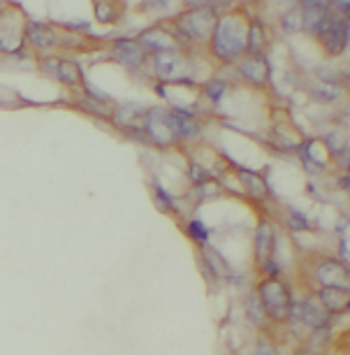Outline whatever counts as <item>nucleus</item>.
<instances>
[{"mask_svg":"<svg viewBox=\"0 0 350 355\" xmlns=\"http://www.w3.org/2000/svg\"><path fill=\"white\" fill-rule=\"evenodd\" d=\"M248 28H251V21L239 12L223 15L209 40L211 53L225 63H237L244 53H248Z\"/></svg>","mask_w":350,"mask_h":355,"instance_id":"f257e3e1","label":"nucleus"},{"mask_svg":"<svg viewBox=\"0 0 350 355\" xmlns=\"http://www.w3.org/2000/svg\"><path fill=\"white\" fill-rule=\"evenodd\" d=\"M153 75L165 84H191L193 82V61L184 51H158L151 56Z\"/></svg>","mask_w":350,"mask_h":355,"instance_id":"f03ea898","label":"nucleus"},{"mask_svg":"<svg viewBox=\"0 0 350 355\" xmlns=\"http://www.w3.org/2000/svg\"><path fill=\"white\" fill-rule=\"evenodd\" d=\"M218 24L216 8H188L184 15L177 17V28L181 37L191 42H209Z\"/></svg>","mask_w":350,"mask_h":355,"instance_id":"7ed1b4c3","label":"nucleus"},{"mask_svg":"<svg viewBox=\"0 0 350 355\" xmlns=\"http://www.w3.org/2000/svg\"><path fill=\"white\" fill-rule=\"evenodd\" d=\"M262 306H265L267 316L272 320H279V323H286L288 318L292 316V300L288 288L281 284L276 277H269L260 284L258 288Z\"/></svg>","mask_w":350,"mask_h":355,"instance_id":"20e7f679","label":"nucleus"},{"mask_svg":"<svg viewBox=\"0 0 350 355\" xmlns=\"http://www.w3.org/2000/svg\"><path fill=\"white\" fill-rule=\"evenodd\" d=\"M318 42L325 49L327 56H341L348 49V26H346V15L336 10H329L325 21L318 28Z\"/></svg>","mask_w":350,"mask_h":355,"instance_id":"39448f33","label":"nucleus"},{"mask_svg":"<svg viewBox=\"0 0 350 355\" xmlns=\"http://www.w3.org/2000/svg\"><path fill=\"white\" fill-rule=\"evenodd\" d=\"M239 75L253 86H267L272 79V68L265 56V51H248L237 61Z\"/></svg>","mask_w":350,"mask_h":355,"instance_id":"423d86ee","label":"nucleus"},{"mask_svg":"<svg viewBox=\"0 0 350 355\" xmlns=\"http://www.w3.org/2000/svg\"><path fill=\"white\" fill-rule=\"evenodd\" d=\"M146 51L149 49L139 40H116L112 46V58L125 65L128 70H137L146 61Z\"/></svg>","mask_w":350,"mask_h":355,"instance_id":"0eeeda50","label":"nucleus"},{"mask_svg":"<svg viewBox=\"0 0 350 355\" xmlns=\"http://www.w3.org/2000/svg\"><path fill=\"white\" fill-rule=\"evenodd\" d=\"M139 42H142L146 49L158 53V51H177L184 49V40H177L172 33H167L160 26H153V28H146L142 35H139Z\"/></svg>","mask_w":350,"mask_h":355,"instance_id":"6e6552de","label":"nucleus"},{"mask_svg":"<svg viewBox=\"0 0 350 355\" xmlns=\"http://www.w3.org/2000/svg\"><path fill=\"white\" fill-rule=\"evenodd\" d=\"M292 316L304 320L308 327H325L329 323V318H332V313H329L327 306L320 302V297H311V300H306L304 304L295 306Z\"/></svg>","mask_w":350,"mask_h":355,"instance_id":"1a4fd4ad","label":"nucleus"},{"mask_svg":"<svg viewBox=\"0 0 350 355\" xmlns=\"http://www.w3.org/2000/svg\"><path fill=\"white\" fill-rule=\"evenodd\" d=\"M44 68H49V72L65 86H82L84 75L79 70V65L75 61H65V58H46L42 63Z\"/></svg>","mask_w":350,"mask_h":355,"instance_id":"9d476101","label":"nucleus"},{"mask_svg":"<svg viewBox=\"0 0 350 355\" xmlns=\"http://www.w3.org/2000/svg\"><path fill=\"white\" fill-rule=\"evenodd\" d=\"M318 279L325 286H336V288H348L350 291V270L346 265H341L339 260H325L318 267Z\"/></svg>","mask_w":350,"mask_h":355,"instance_id":"9b49d317","label":"nucleus"},{"mask_svg":"<svg viewBox=\"0 0 350 355\" xmlns=\"http://www.w3.org/2000/svg\"><path fill=\"white\" fill-rule=\"evenodd\" d=\"M149 114L151 110H144V107H139V105H128V107H121L116 112V121L121 128H125V130H146Z\"/></svg>","mask_w":350,"mask_h":355,"instance_id":"f8f14e48","label":"nucleus"},{"mask_svg":"<svg viewBox=\"0 0 350 355\" xmlns=\"http://www.w3.org/2000/svg\"><path fill=\"white\" fill-rule=\"evenodd\" d=\"M167 123L177 139H191L200 135V123L188 112H167Z\"/></svg>","mask_w":350,"mask_h":355,"instance_id":"ddd939ff","label":"nucleus"},{"mask_svg":"<svg viewBox=\"0 0 350 355\" xmlns=\"http://www.w3.org/2000/svg\"><path fill=\"white\" fill-rule=\"evenodd\" d=\"M318 297L329 309V313H350V291L348 288L325 286Z\"/></svg>","mask_w":350,"mask_h":355,"instance_id":"4468645a","label":"nucleus"},{"mask_svg":"<svg viewBox=\"0 0 350 355\" xmlns=\"http://www.w3.org/2000/svg\"><path fill=\"white\" fill-rule=\"evenodd\" d=\"M274 253V227L262 220L258 225V232H255V258H258L260 265H267L272 260Z\"/></svg>","mask_w":350,"mask_h":355,"instance_id":"2eb2a0df","label":"nucleus"},{"mask_svg":"<svg viewBox=\"0 0 350 355\" xmlns=\"http://www.w3.org/2000/svg\"><path fill=\"white\" fill-rule=\"evenodd\" d=\"M26 37H28V42L35 46V49H53V46L58 44V35L53 33V28L44 24H28V28H26Z\"/></svg>","mask_w":350,"mask_h":355,"instance_id":"dca6fc26","label":"nucleus"},{"mask_svg":"<svg viewBox=\"0 0 350 355\" xmlns=\"http://www.w3.org/2000/svg\"><path fill=\"white\" fill-rule=\"evenodd\" d=\"M269 44L267 31L262 21L251 19V28H248V51H265V46Z\"/></svg>","mask_w":350,"mask_h":355,"instance_id":"f3484780","label":"nucleus"},{"mask_svg":"<svg viewBox=\"0 0 350 355\" xmlns=\"http://www.w3.org/2000/svg\"><path fill=\"white\" fill-rule=\"evenodd\" d=\"M239 177H241V182L246 184V191L251 193L253 198H267V184H265V179L258 177L255 172H248V170H241L239 172Z\"/></svg>","mask_w":350,"mask_h":355,"instance_id":"a211bd4d","label":"nucleus"},{"mask_svg":"<svg viewBox=\"0 0 350 355\" xmlns=\"http://www.w3.org/2000/svg\"><path fill=\"white\" fill-rule=\"evenodd\" d=\"M281 26H283L286 33H295V31H304V17H301V5L288 10L283 19H281Z\"/></svg>","mask_w":350,"mask_h":355,"instance_id":"6ab92c4d","label":"nucleus"},{"mask_svg":"<svg viewBox=\"0 0 350 355\" xmlns=\"http://www.w3.org/2000/svg\"><path fill=\"white\" fill-rule=\"evenodd\" d=\"M225 91H227V84L220 77H213L211 82H207V86H204V93L213 100V103L223 100L225 98Z\"/></svg>","mask_w":350,"mask_h":355,"instance_id":"aec40b11","label":"nucleus"},{"mask_svg":"<svg viewBox=\"0 0 350 355\" xmlns=\"http://www.w3.org/2000/svg\"><path fill=\"white\" fill-rule=\"evenodd\" d=\"M96 17L100 21H114V19L119 17V12L112 8V3H107V0H98L96 3Z\"/></svg>","mask_w":350,"mask_h":355,"instance_id":"412c9836","label":"nucleus"},{"mask_svg":"<svg viewBox=\"0 0 350 355\" xmlns=\"http://www.w3.org/2000/svg\"><path fill=\"white\" fill-rule=\"evenodd\" d=\"M188 232L193 234L198 242H207V230H204V225L200 223V220H191V225H188Z\"/></svg>","mask_w":350,"mask_h":355,"instance_id":"4be33fe9","label":"nucleus"},{"mask_svg":"<svg viewBox=\"0 0 350 355\" xmlns=\"http://www.w3.org/2000/svg\"><path fill=\"white\" fill-rule=\"evenodd\" d=\"M288 225L292 227V230H308V225L306 223V218L304 216H299V214H290V218H288Z\"/></svg>","mask_w":350,"mask_h":355,"instance_id":"5701e85b","label":"nucleus"},{"mask_svg":"<svg viewBox=\"0 0 350 355\" xmlns=\"http://www.w3.org/2000/svg\"><path fill=\"white\" fill-rule=\"evenodd\" d=\"M327 146H329V151H334V153L343 151V149H346V146H343V135H339V132H336L334 137L329 135V137H327Z\"/></svg>","mask_w":350,"mask_h":355,"instance_id":"b1692460","label":"nucleus"},{"mask_svg":"<svg viewBox=\"0 0 350 355\" xmlns=\"http://www.w3.org/2000/svg\"><path fill=\"white\" fill-rule=\"evenodd\" d=\"M188 8H216L220 0H184Z\"/></svg>","mask_w":350,"mask_h":355,"instance_id":"393cba45","label":"nucleus"},{"mask_svg":"<svg viewBox=\"0 0 350 355\" xmlns=\"http://www.w3.org/2000/svg\"><path fill=\"white\" fill-rule=\"evenodd\" d=\"M332 10L341 12V15H350V0H332Z\"/></svg>","mask_w":350,"mask_h":355,"instance_id":"a878e982","label":"nucleus"},{"mask_svg":"<svg viewBox=\"0 0 350 355\" xmlns=\"http://www.w3.org/2000/svg\"><path fill=\"white\" fill-rule=\"evenodd\" d=\"M193 177H195V182H209V179H211V174L204 172V170L200 172V167L193 165Z\"/></svg>","mask_w":350,"mask_h":355,"instance_id":"bb28decb","label":"nucleus"},{"mask_svg":"<svg viewBox=\"0 0 350 355\" xmlns=\"http://www.w3.org/2000/svg\"><path fill=\"white\" fill-rule=\"evenodd\" d=\"M146 8H167V0H144Z\"/></svg>","mask_w":350,"mask_h":355,"instance_id":"cd10ccee","label":"nucleus"},{"mask_svg":"<svg viewBox=\"0 0 350 355\" xmlns=\"http://www.w3.org/2000/svg\"><path fill=\"white\" fill-rule=\"evenodd\" d=\"M346 170L350 172V149H346Z\"/></svg>","mask_w":350,"mask_h":355,"instance_id":"c85d7f7f","label":"nucleus"},{"mask_svg":"<svg viewBox=\"0 0 350 355\" xmlns=\"http://www.w3.org/2000/svg\"><path fill=\"white\" fill-rule=\"evenodd\" d=\"M346 26H348V46H350V15L346 17Z\"/></svg>","mask_w":350,"mask_h":355,"instance_id":"c756f323","label":"nucleus"}]
</instances>
